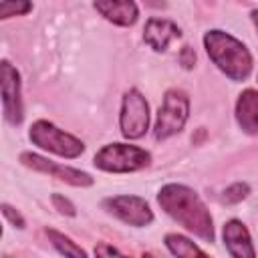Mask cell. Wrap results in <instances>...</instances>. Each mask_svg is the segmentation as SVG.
Segmentation results:
<instances>
[{
    "instance_id": "obj_1",
    "label": "cell",
    "mask_w": 258,
    "mask_h": 258,
    "mask_svg": "<svg viewBox=\"0 0 258 258\" xmlns=\"http://www.w3.org/2000/svg\"><path fill=\"white\" fill-rule=\"evenodd\" d=\"M157 202L183 228L204 238L206 242H214L212 216L194 189L179 185V183H167L161 187Z\"/></svg>"
},
{
    "instance_id": "obj_2",
    "label": "cell",
    "mask_w": 258,
    "mask_h": 258,
    "mask_svg": "<svg viewBox=\"0 0 258 258\" xmlns=\"http://www.w3.org/2000/svg\"><path fill=\"white\" fill-rule=\"evenodd\" d=\"M206 50L214 64H218L220 71L226 73L232 81H244L252 71V56L248 48L222 30H210L204 36Z\"/></svg>"
},
{
    "instance_id": "obj_3",
    "label": "cell",
    "mask_w": 258,
    "mask_h": 258,
    "mask_svg": "<svg viewBox=\"0 0 258 258\" xmlns=\"http://www.w3.org/2000/svg\"><path fill=\"white\" fill-rule=\"evenodd\" d=\"M149 159L151 157L145 149L125 143H111L95 153V165L103 171H113V173L143 169L145 165H149Z\"/></svg>"
},
{
    "instance_id": "obj_4",
    "label": "cell",
    "mask_w": 258,
    "mask_h": 258,
    "mask_svg": "<svg viewBox=\"0 0 258 258\" xmlns=\"http://www.w3.org/2000/svg\"><path fill=\"white\" fill-rule=\"evenodd\" d=\"M189 115V99L183 91L171 89L163 97V105L159 107L157 113V123H155V137L157 139H167L175 135L177 131L183 129L185 121Z\"/></svg>"
},
{
    "instance_id": "obj_5",
    "label": "cell",
    "mask_w": 258,
    "mask_h": 258,
    "mask_svg": "<svg viewBox=\"0 0 258 258\" xmlns=\"http://www.w3.org/2000/svg\"><path fill=\"white\" fill-rule=\"evenodd\" d=\"M30 139L34 145L42 147V149H48L56 155H62V157H79L83 151H85V145L83 141H79L77 137L60 131L58 127H54L52 123L48 121H36L32 123L30 127Z\"/></svg>"
},
{
    "instance_id": "obj_6",
    "label": "cell",
    "mask_w": 258,
    "mask_h": 258,
    "mask_svg": "<svg viewBox=\"0 0 258 258\" xmlns=\"http://www.w3.org/2000/svg\"><path fill=\"white\" fill-rule=\"evenodd\" d=\"M149 125V107L145 97L137 89H129L121 107V133L127 139H139Z\"/></svg>"
},
{
    "instance_id": "obj_7",
    "label": "cell",
    "mask_w": 258,
    "mask_h": 258,
    "mask_svg": "<svg viewBox=\"0 0 258 258\" xmlns=\"http://www.w3.org/2000/svg\"><path fill=\"white\" fill-rule=\"evenodd\" d=\"M105 208L129 226H147L153 220V214L147 202L139 196H113L105 200Z\"/></svg>"
},
{
    "instance_id": "obj_8",
    "label": "cell",
    "mask_w": 258,
    "mask_h": 258,
    "mask_svg": "<svg viewBox=\"0 0 258 258\" xmlns=\"http://www.w3.org/2000/svg\"><path fill=\"white\" fill-rule=\"evenodd\" d=\"M20 161L36 171H44V173H50L52 177H58L71 185H79V187H87L93 183V177L81 169H75V167H64V165H58V163H52L50 159L46 157H40L36 153H22L20 155Z\"/></svg>"
},
{
    "instance_id": "obj_9",
    "label": "cell",
    "mask_w": 258,
    "mask_h": 258,
    "mask_svg": "<svg viewBox=\"0 0 258 258\" xmlns=\"http://www.w3.org/2000/svg\"><path fill=\"white\" fill-rule=\"evenodd\" d=\"M2 105L4 115L12 125L22 121V101H20V75L18 71L4 60L2 62Z\"/></svg>"
},
{
    "instance_id": "obj_10",
    "label": "cell",
    "mask_w": 258,
    "mask_h": 258,
    "mask_svg": "<svg viewBox=\"0 0 258 258\" xmlns=\"http://www.w3.org/2000/svg\"><path fill=\"white\" fill-rule=\"evenodd\" d=\"M95 8L109 22L119 26H131L139 16L137 4L133 0H95Z\"/></svg>"
},
{
    "instance_id": "obj_11",
    "label": "cell",
    "mask_w": 258,
    "mask_h": 258,
    "mask_svg": "<svg viewBox=\"0 0 258 258\" xmlns=\"http://www.w3.org/2000/svg\"><path fill=\"white\" fill-rule=\"evenodd\" d=\"M181 32L175 22L165 20V18H149L145 28H143V40L153 48V50H165L171 40L179 38Z\"/></svg>"
},
{
    "instance_id": "obj_12",
    "label": "cell",
    "mask_w": 258,
    "mask_h": 258,
    "mask_svg": "<svg viewBox=\"0 0 258 258\" xmlns=\"http://www.w3.org/2000/svg\"><path fill=\"white\" fill-rule=\"evenodd\" d=\"M224 242H226L228 252L236 258H254L256 256L250 234L244 228V224L238 220H230L224 226Z\"/></svg>"
},
{
    "instance_id": "obj_13",
    "label": "cell",
    "mask_w": 258,
    "mask_h": 258,
    "mask_svg": "<svg viewBox=\"0 0 258 258\" xmlns=\"http://www.w3.org/2000/svg\"><path fill=\"white\" fill-rule=\"evenodd\" d=\"M236 119L246 133L250 135L258 133V93L256 91L248 89L240 95L236 103Z\"/></svg>"
},
{
    "instance_id": "obj_14",
    "label": "cell",
    "mask_w": 258,
    "mask_h": 258,
    "mask_svg": "<svg viewBox=\"0 0 258 258\" xmlns=\"http://www.w3.org/2000/svg\"><path fill=\"white\" fill-rule=\"evenodd\" d=\"M165 246L169 248L171 254L183 256V258H187V256H204V254H206V252L200 250L191 240H187V238H183V236H179V234H167V236H165Z\"/></svg>"
},
{
    "instance_id": "obj_15",
    "label": "cell",
    "mask_w": 258,
    "mask_h": 258,
    "mask_svg": "<svg viewBox=\"0 0 258 258\" xmlns=\"http://www.w3.org/2000/svg\"><path fill=\"white\" fill-rule=\"evenodd\" d=\"M46 236H48L50 244H52L60 254H67V256H85V254H87L81 246L73 244L71 238H67L64 234H60V232H56V230H50V228H48V230H46Z\"/></svg>"
},
{
    "instance_id": "obj_16",
    "label": "cell",
    "mask_w": 258,
    "mask_h": 258,
    "mask_svg": "<svg viewBox=\"0 0 258 258\" xmlns=\"http://www.w3.org/2000/svg\"><path fill=\"white\" fill-rule=\"evenodd\" d=\"M32 10L30 0H2L0 4V18H12V16H22Z\"/></svg>"
},
{
    "instance_id": "obj_17",
    "label": "cell",
    "mask_w": 258,
    "mask_h": 258,
    "mask_svg": "<svg viewBox=\"0 0 258 258\" xmlns=\"http://www.w3.org/2000/svg\"><path fill=\"white\" fill-rule=\"evenodd\" d=\"M248 191H250L248 183H242V181L232 183L230 187H226V189H224L222 202H224V204H238V202H242V200L248 196Z\"/></svg>"
},
{
    "instance_id": "obj_18",
    "label": "cell",
    "mask_w": 258,
    "mask_h": 258,
    "mask_svg": "<svg viewBox=\"0 0 258 258\" xmlns=\"http://www.w3.org/2000/svg\"><path fill=\"white\" fill-rule=\"evenodd\" d=\"M52 204H54V208H56L60 214H67V216H75V214H77V212H75V206H73L67 198H62V196H58V194L52 196Z\"/></svg>"
},
{
    "instance_id": "obj_19",
    "label": "cell",
    "mask_w": 258,
    "mask_h": 258,
    "mask_svg": "<svg viewBox=\"0 0 258 258\" xmlns=\"http://www.w3.org/2000/svg\"><path fill=\"white\" fill-rule=\"evenodd\" d=\"M2 214H4L16 228H24V220H22V216H20L18 212H14V208H10L8 204H2Z\"/></svg>"
},
{
    "instance_id": "obj_20",
    "label": "cell",
    "mask_w": 258,
    "mask_h": 258,
    "mask_svg": "<svg viewBox=\"0 0 258 258\" xmlns=\"http://www.w3.org/2000/svg\"><path fill=\"white\" fill-rule=\"evenodd\" d=\"M179 62L183 64V69H191L194 62H196V52H194V48L183 46L181 52H179Z\"/></svg>"
},
{
    "instance_id": "obj_21",
    "label": "cell",
    "mask_w": 258,
    "mask_h": 258,
    "mask_svg": "<svg viewBox=\"0 0 258 258\" xmlns=\"http://www.w3.org/2000/svg\"><path fill=\"white\" fill-rule=\"evenodd\" d=\"M95 254H119V250L117 248H113V246H103V244H99L97 248H95Z\"/></svg>"
},
{
    "instance_id": "obj_22",
    "label": "cell",
    "mask_w": 258,
    "mask_h": 258,
    "mask_svg": "<svg viewBox=\"0 0 258 258\" xmlns=\"http://www.w3.org/2000/svg\"><path fill=\"white\" fill-rule=\"evenodd\" d=\"M252 20H254V24H256V28H258V10L252 12Z\"/></svg>"
}]
</instances>
